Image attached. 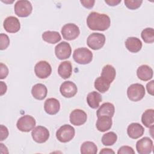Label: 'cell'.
Wrapping results in <instances>:
<instances>
[{
    "mask_svg": "<svg viewBox=\"0 0 154 154\" xmlns=\"http://www.w3.org/2000/svg\"><path fill=\"white\" fill-rule=\"evenodd\" d=\"M88 27L94 31H105L108 29L111 25V19L106 14L97 12H91L87 18Z\"/></svg>",
    "mask_w": 154,
    "mask_h": 154,
    "instance_id": "cell-1",
    "label": "cell"
},
{
    "mask_svg": "<svg viewBox=\"0 0 154 154\" xmlns=\"http://www.w3.org/2000/svg\"><path fill=\"white\" fill-rule=\"evenodd\" d=\"M73 58L78 64H87L92 61L93 53L86 48H79L74 51Z\"/></svg>",
    "mask_w": 154,
    "mask_h": 154,
    "instance_id": "cell-2",
    "label": "cell"
},
{
    "mask_svg": "<svg viewBox=\"0 0 154 154\" xmlns=\"http://www.w3.org/2000/svg\"><path fill=\"white\" fill-rule=\"evenodd\" d=\"M146 93L144 87L138 83L131 84L127 90V96L129 99L133 102L141 100Z\"/></svg>",
    "mask_w": 154,
    "mask_h": 154,
    "instance_id": "cell-3",
    "label": "cell"
},
{
    "mask_svg": "<svg viewBox=\"0 0 154 154\" xmlns=\"http://www.w3.org/2000/svg\"><path fill=\"white\" fill-rule=\"evenodd\" d=\"M75 134V130L72 126L64 125L57 131L56 137L61 143H67L73 138Z\"/></svg>",
    "mask_w": 154,
    "mask_h": 154,
    "instance_id": "cell-4",
    "label": "cell"
},
{
    "mask_svg": "<svg viewBox=\"0 0 154 154\" xmlns=\"http://www.w3.org/2000/svg\"><path fill=\"white\" fill-rule=\"evenodd\" d=\"M36 124L35 119L29 115H25L20 117L16 123L17 129L23 132H28L32 130Z\"/></svg>",
    "mask_w": 154,
    "mask_h": 154,
    "instance_id": "cell-5",
    "label": "cell"
},
{
    "mask_svg": "<svg viewBox=\"0 0 154 154\" xmlns=\"http://www.w3.org/2000/svg\"><path fill=\"white\" fill-rule=\"evenodd\" d=\"M15 14L20 17L28 16L32 12V6L31 3L26 0L17 1L14 7Z\"/></svg>",
    "mask_w": 154,
    "mask_h": 154,
    "instance_id": "cell-6",
    "label": "cell"
},
{
    "mask_svg": "<svg viewBox=\"0 0 154 154\" xmlns=\"http://www.w3.org/2000/svg\"><path fill=\"white\" fill-rule=\"evenodd\" d=\"M105 36L99 32L91 33L87 38V44L89 48L93 50L101 49L105 45Z\"/></svg>",
    "mask_w": 154,
    "mask_h": 154,
    "instance_id": "cell-7",
    "label": "cell"
},
{
    "mask_svg": "<svg viewBox=\"0 0 154 154\" xmlns=\"http://www.w3.org/2000/svg\"><path fill=\"white\" fill-rule=\"evenodd\" d=\"M63 37L67 40L70 41L76 38L79 34V27L74 23L65 24L61 28V31Z\"/></svg>",
    "mask_w": 154,
    "mask_h": 154,
    "instance_id": "cell-8",
    "label": "cell"
},
{
    "mask_svg": "<svg viewBox=\"0 0 154 154\" xmlns=\"http://www.w3.org/2000/svg\"><path fill=\"white\" fill-rule=\"evenodd\" d=\"M35 75L40 79H45L50 76L52 72V67L50 64L46 61H40L34 67Z\"/></svg>",
    "mask_w": 154,
    "mask_h": 154,
    "instance_id": "cell-9",
    "label": "cell"
},
{
    "mask_svg": "<svg viewBox=\"0 0 154 154\" xmlns=\"http://www.w3.org/2000/svg\"><path fill=\"white\" fill-rule=\"evenodd\" d=\"M31 136L36 143H43L49 138V132L46 128L42 126H37L32 130Z\"/></svg>",
    "mask_w": 154,
    "mask_h": 154,
    "instance_id": "cell-10",
    "label": "cell"
},
{
    "mask_svg": "<svg viewBox=\"0 0 154 154\" xmlns=\"http://www.w3.org/2000/svg\"><path fill=\"white\" fill-rule=\"evenodd\" d=\"M153 148V141L147 137L142 138L136 143V149L140 154H149L152 152Z\"/></svg>",
    "mask_w": 154,
    "mask_h": 154,
    "instance_id": "cell-11",
    "label": "cell"
},
{
    "mask_svg": "<svg viewBox=\"0 0 154 154\" xmlns=\"http://www.w3.org/2000/svg\"><path fill=\"white\" fill-rule=\"evenodd\" d=\"M72 48L70 44L66 42L58 43L55 48V54L59 60H65L70 57Z\"/></svg>",
    "mask_w": 154,
    "mask_h": 154,
    "instance_id": "cell-12",
    "label": "cell"
},
{
    "mask_svg": "<svg viewBox=\"0 0 154 154\" xmlns=\"http://www.w3.org/2000/svg\"><path fill=\"white\" fill-rule=\"evenodd\" d=\"M70 122L75 126H81L84 124L87 119L86 112L80 109H75L73 110L70 114Z\"/></svg>",
    "mask_w": 154,
    "mask_h": 154,
    "instance_id": "cell-13",
    "label": "cell"
},
{
    "mask_svg": "<svg viewBox=\"0 0 154 154\" xmlns=\"http://www.w3.org/2000/svg\"><path fill=\"white\" fill-rule=\"evenodd\" d=\"M60 91L63 96L66 98L73 97L78 91V88L75 83L67 81L63 82L60 87Z\"/></svg>",
    "mask_w": 154,
    "mask_h": 154,
    "instance_id": "cell-14",
    "label": "cell"
},
{
    "mask_svg": "<svg viewBox=\"0 0 154 154\" xmlns=\"http://www.w3.org/2000/svg\"><path fill=\"white\" fill-rule=\"evenodd\" d=\"M3 26L5 30L10 33H16L20 30L19 20L14 16H8L4 21Z\"/></svg>",
    "mask_w": 154,
    "mask_h": 154,
    "instance_id": "cell-15",
    "label": "cell"
},
{
    "mask_svg": "<svg viewBox=\"0 0 154 154\" xmlns=\"http://www.w3.org/2000/svg\"><path fill=\"white\" fill-rule=\"evenodd\" d=\"M44 109L47 114L50 115H55L60 111V102L55 98H48L45 102Z\"/></svg>",
    "mask_w": 154,
    "mask_h": 154,
    "instance_id": "cell-16",
    "label": "cell"
},
{
    "mask_svg": "<svg viewBox=\"0 0 154 154\" xmlns=\"http://www.w3.org/2000/svg\"><path fill=\"white\" fill-rule=\"evenodd\" d=\"M144 132V128L138 123H132L130 124L127 129L128 136L132 139H137L141 137Z\"/></svg>",
    "mask_w": 154,
    "mask_h": 154,
    "instance_id": "cell-17",
    "label": "cell"
},
{
    "mask_svg": "<svg viewBox=\"0 0 154 154\" xmlns=\"http://www.w3.org/2000/svg\"><path fill=\"white\" fill-rule=\"evenodd\" d=\"M112 125V117L106 116H102L97 117L96 126L99 131L103 132L109 130Z\"/></svg>",
    "mask_w": 154,
    "mask_h": 154,
    "instance_id": "cell-18",
    "label": "cell"
},
{
    "mask_svg": "<svg viewBox=\"0 0 154 154\" xmlns=\"http://www.w3.org/2000/svg\"><path fill=\"white\" fill-rule=\"evenodd\" d=\"M153 72L152 69L146 64L140 66L137 70V77L141 81H147L151 79L153 77Z\"/></svg>",
    "mask_w": 154,
    "mask_h": 154,
    "instance_id": "cell-19",
    "label": "cell"
},
{
    "mask_svg": "<svg viewBox=\"0 0 154 154\" xmlns=\"http://www.w3.org/2000/svg\"><path fill=\"white\" fill-rule=\"evenodd\" d=\"M125 46L131 52L137 53L141 50L142 48V42L137 37H130L126 40Z\"/></svg>",
    "mask_w": 154,
    "mask_h": 154,
    "instance_id": "cell-20",
    "label": "cell"
},
{
    "mask_svg": "<svg viewBox=\"0 0 154 154\" xmlns=\"http://www.w3.org/2000/svg\"><path fill=\"white\" fill-rule=\"evenodd\" d=\"M31 93L35 99L37 100H43L47 96L48 90L44 84L38 83L32 86Z\"/></svg>",
    "mask_w": 154,
    "mask_h": 154,
    "instance_id": "cell-21",
    "label": "cell"
},
{
    "mask_svg": "<svg viewBox=\"0 0 154 154\" xmlns=\"http://www.w3.org/2000/svg\"><path fill=\"white\" fill-rule=\"evenodd\" d=\"M58 75L64 79L70 77L72 73V66L69 61H64L60 64L58 67Z\"/></svg>",
    "mask_w": 154,
    "mask_h": 154,
    "instance_id": "cell-22",
    "label": "cell"
},
{
    "mask_svg": "<svg viewBox=\"0 0 154 154\" xmlns=\"http://www.w3.org/2000/svg\"><path fill=\"white\" fill-rule=\"evenodd\" d=\"M114 112L115 108L114 105L109 102H105L100 106L96 112V116L97 117L102 116H106L112 117Z\"/></svg>",
    "mask_w": 154,
    "mask_h": 154,
    "instance_id": "cell-23",
    "label": "cell"
},
{
    "mask_svg": "<svg viewBox=\"0 0 154 154\" xmlns=\"http://www.w3.org/2000/svg\"><path fill=\"white\" fill-rule=\"evenodd\" d=\"M102 100V96L96 91H91L89 93L87 96V102L88 106L93 109L97 108Z\"/></svg>",
    "mask_w": 154,
    "mask_h": 154,
    "instance_id": "cell-24",
    "label": "cell"
},
{
    "mask_svg": "<svg viewBox=\"0 0 154 154\" xmlns=\"http://www.w3.org/2000/svg\"><path fill=\"white\" fill-rule=\"evenodd\" d=\"M42 39L51 44H55L60 42L61 39V35L60 33L57 31H47L44 32L42 34Z\"/></svg>",
    "mask_w": 154,
    "mask_h": 154,
    "instance_id": "cell-25",
    "label": "cell"
},
{
    "mask_svg": "<svg viewBox=\"0 0 154 154\" xmlns=\"http://www.w3.org/2000/svg\"><path fill=\"white\" fill-rule=\"evenodd\" d=\"M141 122L146 128H153L154 124V110L153 109H146L141 116Z\"/></svg>",
    "mask_w": 154,
    "mask_h": 154,
    "instance_id": "cell-26",
    "label": "cell"
},
{
    "mask_svg": "<svg viewBox=\"0 0 154 154\" xmlns=\"http://www.w3.org/2000/svg\"><path fill=\"white\" fill-rule=\"evenodd\" d=\"M116 75V72L114 67L110 64H107L103 67L100 76L111 83L114 80Z\"/></svg>",
    "mask_w": 154,
    "mask_h": 154,
    "instance_id": "cell-27",
    "label": "cell"
},
{
    "mask_svg": "<svg viewBox=\"0 0 154 154\" xmlns=\"http://www.w3.org/2000/svg\"><path fill=\"white\" fill-rule=\"evenodd\" d=\"M111 83L102 76L98 77L94 81V88L100 93H103L108 90Z\"/></svg>",
    "mask_w": 154,
    "mask_h": 154,
    "instance_id": "cell-28",
    "label": "cell"
},
{
    "mask_svg": "<svg viewBox=\"0 0 154 154\" xmlns=\"http://www.w3.org/2000/svg\"><path fill=\"white\" fill-rule=\"evenodd\" d=\"M97 152V147L92 141H85L81 146V153L82 154H96Z\"/></svg>",
    "mask_w": 154,
    "mask_h": 154,
    "instance_id": "cell-29",
    "label": "cell"
},
{
    "mask_svg": "<svg viewBox=\"0 0 154 154\" xmlns=\"http://www.w3.org/2000/svg\"><path fill=\"white\" fill-rule=\"evenodd\" d=\"M117 140V135L114 132H109L103 135L101 141L104 146H112Z\"/></svg>",
    "mask_w": 154,
    "mask_h": 154,
    "instance_id": "cell-30",
    "label": "cell"
},
{
    "mask_svg": "<svg viewBox=\"0 0 154 154\" xmlns=\"http://www.w3.org/2000/svg\"><path fill=\"white\" fill-rule=\"evenodd\" d=\"M143 41L146 43H152L154 42V30L152 28L144 29L141 34Z\"/></svg>",
    "mask_w": 154,
    "mask_h": 154,
    "instance_id": "cell-31",
    "label": "cell"
},
{
    "mask_svg": "<svg viewBox=\"0 0 154 154\" xmlns=\"http://www.w3.org/2000/svg\"><path fill=\"white\" fill-rule=\"evenodd\" d=\"M142 2L141 0H125L124 1L126 7L130 10H135L139 8Z\"/></svg>",
    "mask_w": 154,
    "mask_h": 154,
    "instance_id": "cell-32",
    "label": "cell"
},
{
    "mask_svg": "<svg viewBox=\"0 0 154 154\" xmlns=\"http://www.w3.org/2000/svg\"><path fill=\"white\" fill-rule=\"evenodd\" d=\"M0 49L1 50H4L7 48L10 45V39L8 36L4 33L0 34Z\"/></svg>",
    "mask_w": 154,
    "mask_h": 154,
    "instance_id": "cell-33",
    "label": "cell"
},
{
    "mask_svg": "<svg viewBox=\"0 0 154 154\" xmlns=\"http://www.w3.org/2000/svg\"><path fill=\"white\" fill-rule=\"evenodd\" d=\"M118 154H134L135 151L132 149V147L128 146H123L119 148L117 151Z\"/></svg>",
    "mask_w": 154,
    "mask_h": 154,
    "instance_id": "cell-34",
    "label": "cell"
},
{
    "mask_svg": "<svg viewBox=\"0 0 154 154\" xmlns=\"http://www.w3.org/2000/svg\"><path fill=\"white\" fill-rule=\"evenodd\" d=\"M8 74V69L7 66L2 63H0V79L5 78Z\"/></svg>",
    "mask_w": 154,
    "mask_h": 154,
    "instance_id": "cell-35",
    "label": "cell"
},
{
    "mask_svg": "<svg viewBox=\"0 0 154 154\" xmlns=\"http://www.w3.org/2000/svg\"><path fill=\"white\" fill-rule=\"evenodd\" d=\"M0 140L3 141L8 136V130L7 128L2 125L0 126Z\"/></svg>",
    "mask_w": 154,
    "mask_h": 154,
    "instance_id": "cell-36",
    "label": "cell"
},
{
    "mask_svg": "<svg viewBox=\"0 0 154 154\" xmlns=\"http://www.w3.org/2000/svg\"><path fill=\"white\" fill-rule=\"evenodd\" d=\"M80 2L82 4V5L87 8H91L95 3V1L94 0H81L80 1Z\"/></svg>",
    "mask_w": 154,
    "mask_h": 154,
    "instance_id": "cell-37",
    "label": "cell"
},
{
    "mask_svg": "<svg viewBox=\"0 0 154 154\" xmlns=\"http://www.w3.org/2000/svg\"><path fill=\"white\" fill-rule=\"evenodd\" d=\"M153 84L154 81L152 80L150 82H149L146 85V88L149 94H151L152 96L153 95Z\"/></svg>",
    "mask_w": 154,
    "mask_h": 154,
    "instance_id": "cell-38",
    "label": "cell"
},
{
    "mask_svg": "<svg viewBox=\"0 0 154 154\" xmlns=\"http://www.w3.org/2000/svg\"><path fill=\"white\" fill-rule=\"evenodd\" d=\"M7 91V85L3 81L0 82V95L2 96L6 93Z\"/></svg>",
    "mask_w": 154,
    "mask_h": 154,
    "instance_id": "cell-39",
    "label": "cell"
},
{
    "mask_svg": "<svg viewBox=\"0 0 154 154\" xmlns=\"http://www.w3.org/2000/svg\"><path fill=\"white\" fill-rule=\"evenodd\" d=\"M105 2L108 4L110 6H115L118 5L119 3L121 2V0H109V1H105Z\"/></svg>",
    "mask_w": 154,
    "mask_h": 154,
    "instance_id": "cell-40",
    "label": "cell"
},
{
    "mask_svg": "<svg viewBox=\"0 0 154 154\" xmlns=\"http://www.w3.org/2000/svg\"><path fill=\"white\" fill-rule=\"evenodd\" d=\"M115 153L114 151H113L112 149H108V148H103L99 152L100 154H102V153H103V154H105V153Z\"/></svg>",
    "mask_w": 154,
    "mask_h": 154,
    "instance_id": "cell-41",
    "label": "cell"
}]
</instances>
